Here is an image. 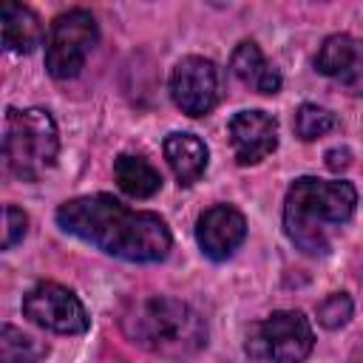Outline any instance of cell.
Here are the masks:
<instances>
[{
    "label": "cell",
    "instance_id": "1",
    "mask_svg": "<svg viewBox=\"0 0 363 363\" xmlns=\"http://www.w3.org/2000/svg\"><path fill=\"white\" fill-rule=\"evenodd\" d=\"M57 224L68 235L130 264L164 261L173 247L170 227L159 213L130 210L111 193H88L62 201L57 207Z\"/></svg>",
    "mask_w": 363,
    "mask_h": 363
},
{
    "label": "cell",
    "instance_id": "2",
    "mask_svg": "<svg viewBox=\"0 0 363 363\" xmlns=\"http://www.w3.org/2000/svg\"><path fill=\"white\" fill-rule=\"evenodd\" d=\"M354 207L357 190L352 182L301 176L284 199V233L303 255L320 258L332 247V230L343 227Z\"/></svg>",
    "mask_w": 363,
    "mask_h": 363
},
{
    "label": "cell",
    "instance_id": "3",
    "mask_svg": "<svg viewBox=\"0 0 363 363\" xmlns=\"http://www.w3.org/2000/svg\"><path fill=\"white\" fill-rule=\"evenodd\" d=\"M119 326L128 340L167 360H187L207 346L204 318L190 303L170 295H145L130 301Z\"/></svg>",
    "mask_w": 363,
    "mask_h": 363
},
{
    "label": "cell",
    "instance_id": "4",
    "mask_svg": "<svg viewBox=\"0 0 363 363\" xmlns=\"http://www.w3.org/2000/svg\"><path fill=\"white\" fill-rule=\"evenodd\" d=\"M60 130L45 108H9L3 128V159L14 179L37 182L57 164Z\"/></svg>",
    "mask_w": 363,
    "mask_h": 363
},
{
    "label": "cell",
    "instance_id": "5",
    "mask_svg": "<svg viewBox=\"0 0 363 363\" xmlns=\"http://www.w3.org/2000/svg\"><path fill=\"white\" fill-rule=\"evenodd\" d=\"M315 332L301 309H278L247 332V354L269 363H303L312 354Z\"/></svg>",
    "mask_w": 363,
    "mask_h": 363
},
{
    "label": "cell",
    "instance_id": "6",
    "mask_svg": "<svg viewBox=\"0 0 363 363\" xmlns=\"http://www.w3.org/2000/svg\"><path fill=\"white\" fill-rule=\"evenodd\" d=\"M99 43L96 17L88 9H68L54 17L45 37V71L54 79H74Z\"/></svg>",
    "mask_w": 363,
    "mask_h": 363
},
{
    "label": "cell",
    "instance_id": "7",
    "mask_svg": "<svg viewBox=\"0 0 363 363\" xmlns=\"http://www.w3.org/2000/svg\"><path fill=\"white\" fill-rule=\"evenodd\" d=\"M23 315L57 335H82L91 326V315L74 289L57 281H40L23 295Z\"/></svg>",
    "mask_w": 363,
    "mask_h": 363
},
{
    "label": "cell",
    "instance_id": "8",
    "mask_svg": "<svg viewBox=\"0 0 363 363\" xmlns=\"http://www.w3.org/2000/svg\"><path fill=\"white\" fill-rule=\"evenodd\" d=\"M170 96L176 108L193 119L207 116L218 102V68L213 60L190 54L170 71Z\"/></svg>",
    "mask_w": 363,
    "mask_h": 363
},
{
    "label": "cell",
    "instance_id": "9",
    "mask_svg": "<svg viewBox=\"0 0 363 363\" xmlns=\"http://www.w3.org/2000/svg\"><path fill=\"white\" fill-rule=\"evenodd\" d=\"M227 133H230L233 156L241 167L264 162L278 147V119L258 108L233 113Z\"/></svg>",
    "mask_w": 363,
    "mask_h": 363
},
{
    "label": "cell",
    "instance_id": "10",
    "mask_svg": "<svg viewBox=\"0 0 363 363\" xmlns=\"http://www.w3.org/2000/svg\"><path fill=\"white\" fill-rule=\"evenodd\" d=\"M247 238V218L233 204H213L196 221V241L210 261H227Z\"/></svg>",
    "mask_w": 363,
    "mask_h": 363
},
{
    "label": "cell",
    "instance_id": "11",
    "mask_svg": "<svg viewBox=\"0 0 363 363\" xmlns=\"http://www.w3.org/2000/svg\"><path fill=\"white\" fill-rule=\"evenodd\" d=\"M164 159H167L173 176L179 179V184L190 187L204 176L207 162H210V150H207L204 139H199L196 133L173 130L164 136Z\"/></svg>",
    "mask_w": 363,
    "mask_h": 363
},
{
    "label": "cell",
    "instance_id": "12",
    "mask_svg": "<svg viewBox=\"0 0 363 363\" xmlns=\"http://www.w3.org/2000/svg\"><path fill=\"white\" fill-rule=\"evenodd\" d=\"M230 68H233V74H235L244 85H250L252 91L267 94V96L278 94L281 85H284L278 68H272V65L267 62V57H264V51L258 48L255 40H241V43L235 45V51H233V57H230Z\"/></svg>",
    "mask_w": 363,
    "mask_h": 363
},
{
    "label": "cell",
    "instance_id": "13",
    "mask_svg": "<svg viewBox=\"0 0 363 363\" xmlns=\"http://www.w3.org/2000/svg\"><path fill=\"white\" fill-rule=\"evenodd\" d=\"M0 26H3V48L11 54H31L43 43L40 17L23 3L6 0L0 9Z\"/></svg>",
    "mask_w": 363,
    "mask_h": 363
},
{
    "label": "cell",
    "instance_id": "14",
    "mask_svg": "<svg viewBox=\"0 0 363 363\" xmlns=\"http://www.w3.org/2000/svg\"><path fill=\"white\" fill-rule=\"evenodd\" d=\"M113 179L119 184V190L130 199H150L162 190V173L145 156H133V153L116 156Z\"/></svg>",
    "mask_w": 363,
    "mask_h": 363
},
{
    "label": "cell",
    "instance_id": "15",
    "mask_svg": "<svg viewBox=\"0 0 363 363\" xmlns=\"http://www.w3.org/2000/svg\"><path fill=\"white\" fill-rule=\"evenodd\" d=\"M357 62H360V43H354L349 34H329L315 57L318 74L346 82H352Z\"/></svg>",
    "mask_w": 363,
    "mask_h": 363
},
{
    "label": "cell",
    "instance_id": "16",
    "mask_svg": "<svg viewBox=\"0 0 363 363\" xmlns=\"http://www.w3.org/2000/svg\"><path fill=\"white\" fill-rule=\"evenodd\" d=\"M0 352H3V363H43L48 354V346L26 335L23 329L6 323L0 332Z\"/></svg>",
    "mask_w": 363,
    "mask_h": 363
},
{
    "label": "cell",
    "instance_id": "17",
    "mask_svg": "<svg viewBox=\"0 0 363 363\" xmlns=\"http://www.w3.org/2000/svg\"><path fill=\"white\" fill-rule=\"evenodd\" d=\"M292 128H295V136L303 139V142H315L318 136L329 133L337 128V119L332 111L315 105V102H303L298 111H295V119H292Z\"/></svg>",
    "mask_w": 363,
    "mask_h": 363
},
{
    "label": "cell",
    "instance_id": "18",
    "mask_svg": "<svg viewBox=\"0 0 363 363\" xmlns=\"http://www.w3.org/2000/svg\"><path fill=\"white\" fill-rule=\"evenodd\" d=\"M352 312H354V303H352V298H349L346 292H332V295H326V298L318 303V309H315L318 323H320L323 329H340V326H346L349 318H352Z\"/></svg>",
    "mask_w": 363,
    "mask_h": 363
},
{
    "label": "cell",
    "instance_id": "19",
    "mask_svg": "<svg viewBox=\"0 0 363 363\" xmlns=\"http://www.w3.org/2000/svg\"><path fill=\"white\" fill-rule=\"evenodd\" d=\"M3 216H6V227H3V250H11V247H17V244L26 238V233H28V216H26L20 207H14V204H6Z\"/></svg>",
    "mask_w": 363,
    "mask_h": 363
},
{
    "label": "cell",
    "instance_id": "20",
    "mask_svg": "<svg viewBox=\"0 0 363 363\" xmlns=\"http://www.w3.org/2000/svg\"><path fill=\"white\" fill-rule=\"evenodd\" d=\"M349 164H352V150L349 147H332V150H326V167L332 173H340Z\"/></svg>",
    "mask_w": 363,
    "mask_h": 363
}]
</instances>
